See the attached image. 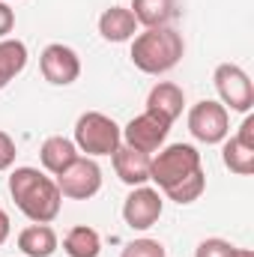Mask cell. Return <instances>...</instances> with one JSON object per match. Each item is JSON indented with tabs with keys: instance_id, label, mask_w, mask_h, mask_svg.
I'll use <instances>...</instances> for the list:
<instances>
[{
	"instance_id": "obj_1",
	"label": "cell",
	"mask_w": 254,
	"mask_h": 257,
	"mask_svg": "<svg viewBox=\"0 0 254 257\" xmlns=\"http://www.w3.org/2000/svg\"><path fill=\"white\" fill-rule=\"evenodd\" d=\"M9 194L33 224H51L60 215L63 194L57 183L45 177L39 168H15L9 177Z\"/></svg>"
},
{
	"instance_id": "obj_2",
	"label": "cell",
	"mask_w": 254,
	"mask_h": 257,
	"mask_svg": "<svg viewBox=\"0 0 254 257\" xmlns=\"http://www.w3.org/2000/svg\"><path fill=\"white\" fill-rule=\"evenodd\" d=\"M186 42L174 27H150L132 39V63L147 75H165L183 60Z\"/></svg>"
},
{
	"instance_id": "obj_3",
	"label": "cell",
	"mask_w": 254,
	"mask_h": 257,
	"mask_svg": "<svg viewBox=\"0 0 254 257\" xmlns=\"http://www.w3.org/2000/svg\"><path fill=\"white\" fill-rule=\"evenodd\" d=\"M197 174H203V165H200V153L191 144H171L159 150L156 159H150V180L165 194Z\"/></svg>"
},
{
	"instance_id": "obj_4",
	"label": "cell",
	"mask_w": 254,
	"mask_h": 257,
	"mask_svg": "<svg viewBox=\"0 0 254 257\" xmlns=\"http://www.w3.org/2000/svg\"><path fill=\"white\" fill-rule=\"evenodd\" d=\"M75 147L81 150V153H87L90 159H96V156H114V150L123 144V138H120V126L108 117V114H102V111H87V114H81L78 117V123H75Z\"/></svg>"
},
{
	"instance_id": "obj_5",
	"label": "cell",
	"mask_w": 254,
	"mask_h": 257,
	"mask_svg": "<svg viewBox=\"0 0 254 257\" xmlns=\"http://www.w3.org/2000/svg\"><path fill=\"white\" fill-rule=\"evenodd\" d=\"M215 90L221 96V105L239 114H248L254 108V84L248 78V72L236 63H221L212 72Z\"/></svg>"
},
{
	"instance_id": "obj_6",
	"label": "cell",
	"mask_w": 254,
	"mask_h": 257,
	"mask_svg": "<svg viewBox=\"0 0 254 257\" xmlns=\"http://www.w3.org/2000/svg\"><path fill=\"white\" fill-rule=\"evenodd\" d=\"M189 132L191 138H197L200 144H221L230 135V114L221 102L203 99L197 105H191L189 111Z\"/></svg>"
},
{
	"instance_id": "obj_7",
	"label": "cell",
	"mask_w": 254,
	"mask_h": 257,
	"mask_svg": "<svg viewBox=\"0 0 254 257\" xmlns=\"http://www.w3.org/2000/svg\"><path fill=\"white\" fill-rule=\"evenodd\" d=\"M54 183H57L60 194L69 197V200H90L102 189V168L96 165V159H90V156L81 159L78 156Z\"/></svg>"
},
{
	"instance_id": "obj_8",
	"label": "cell",
	"mask_w": 254,
	"mask_h": 257,
	"mask_svg": "<svg viewBox=\"0 0 254 257\" xmlns=\"http://www.w3.org/2000/svg\"><path fill=\"white\" fill-rule=\"evenodd\" d=\"M168 132H171V123H168V120H162V117L144 111V114H138L135 120H129L126 128H120V138H123L126 147H132V150L150 156V153L162 150Z\"/></svg>"
},
{
	"instance_id": "obj_9",
	"label": "cell",
	"mask_w": 254,
	"mask_h": 257,
	"mask_svg": "<svg viewBox=\"0 0 254 257\" xmlns=\"http://www.w3.org/2000/svg\"><path fill=\"white\" fill-rule=\"evenodd\" d=\"M39 69H42V78H45L48 84H54V87H69V84H75L78 75H81V60H78V54H75L69 45L51 42V45L42 51V57H39Z\"/></svg>"
},
{
	"instance_id": "obj_10",
	"label": "cell",
	"mask_w": 254,
	"mask_h": 257,
	"mask_svg": "<svg viewBox=\"0 0 254 257\" xmlns=\"http://www.w3.org/2000/svg\"><path fill=\"white\" fill-rule=\"evenodd\" d=\"M123 218L132 230H150L162 218V194L150 186H135L123 203Z\"/></svg>"
},
{
	"instance_id": "obj_11",
	"label": "cell",
	"mask_w": 254,
	"mask_h": 257,
	"mask_svg": "<svg viewBox=\"0 0 254 257\" xmlns=\"http://www.w3.org/2000/svg\"><path fill=\"white\" fill-rule=\"evenodd\" d=\"M183 108H186V93L174 81H159L147 96V111L168 120V123H174L183 114Z\"/></svg>"
},
{
	"instance_id": "obj_12",
	"label": "cell",
	"mask_w": 254,
	"mask_h": 257,
	"mask_svg": "<svg viewBox=\"0 0 254 257\" xmlns=\"http://www.w3.org/2000/svg\"><path fill=\"white\" fill-rule=\"evenodd\" d=\"M114 171H117V177L126 183V186H144L147 180H150V159L153 156H147V153H138V150H132L126 144H120L117 150H114Z\"/></svg>"
},
{
	"instance_id": "obj_13",
	"label": "cell",
	"mask_w": 254,
	"mask_h": 257,
	"mask_svg": "<svg viewBox=\"0 0 254 257\" xmlns=\"http://www.w3.org/2000/svg\"><path fill=\"white\" fill-rule=\"evenodd\" d=\"M99 33L108 42H129L138 33V21L126 6H111L99 15Z\"/></svg>"
},
{
	"instance_id": "obj_14",
	"label": "cell",
	"mask_w": 254,
	"mask_h": 257,
	"mask_svg": "<svg viewBox=\"0 0 254 257\" xmlns=\"http://www.w3.org/2000/svg\"><path fill=\"white\" fill-rule=\"evenodd\" d=\"M39 159H42V168L48 174L60 177L66 168L78 159V147H75V141H69L63 135H51V138H45V144L39 150Z\"/></svg>"
},
{
	"instance_id": "obj_15",
	"label": "cell",
	"mask_w": 254,
	"mask_h": 257,
	"mask_svg": "<svg viewBox=\"0 0 254 257\" xmlns=\"http://www.w3.org/2000/svg\"><path fill=\"white\" fill-rule=\"evenodd\" d=\"M18 248L27 257H51L57 251V233L48 224H30L18 233Z\"/></svg>"
},
{
	"instance_id": "obj_16",
	"label": "cell",
	"mask_w": 254,
	"mask_h": 257,
	"mask_svg": "<svg viewBox=\"0 0 254 257\" xmlns=\"http://www.w3.org/2000/svg\"><path fill=\"white\" fill-rule=\"evenodd\" d=\"M132 15L138 24L150 27H168V21L177 15L174 0H132Z\"/></svg>"
},
{
	"instance_id": "obj_17",
	"label": "cell",
	"mask_w": 254,
	"mask_h": 257,
	"mask_svg": "<svg viewBox=\"0 0 254 257\" xmlns=\"http://www.w3.org/2000/svg\"><path fill=\"white\" fill-rule=\"evenodd\" d=\"M27 66V45L21 39H0V90L9 87Z\"/></svg>"
},
{
	"instance_id": "obj_18",
	"label": "cell",
	"mask_w": 254,
	"mask_h": 257,
	"mask_svg": "<svg viewBox=\"0 0 254 257\" xmlns=\"http://www.w3.org/2000/svg\"><path fill=\"white\" fill-rule=\"evenodd\" d=\"M221 159H224V168L233 171L236 177H251L254 174V147L245 144V141H239L236 135L233 138H224Z\"/></svg>"
},
{
	"instance_id": "obj_19",
	"label": "cell",
	"mask_w": 254,
	"mask_h": 257,
	"mask_svg": "<svg viewBox=\"0 0 254 257\" xmlns=\"http://www.w3.org/2000/svg\"><path fill=\"white\" fill-rule=\"evenodd\" d=\"M63 251L69 257H99V251H102V239H99V233H96L93 227L78 224V227H72V230L66 233Z\"/></svg>"
},
{
	"instance_id": "obj_20",
	"label": "cell",
	"mask_w": 254,
	"mask_h": 257,
	"mask_svg": "<svg viewBox=\"0 0 254 257\" xmlns=\"http://www.w3.org/2000/svg\"><path fill=\"white\" fill-rule=\"evenodd\" d=\"M120 257H168V251L159 239H135L123 248Z\"/></svg>"
},
{
	"instance_id": "obj_21",
	"label": "cell",
	"mask_w": 254,
	"mask_h": 257,
	"mask_svg": "<svg viewBox=\"0 0 254 257\" xmlns=\"http://www.w3.org/2000/svg\"><path fill=\"white\" fill-rule=\"evenodd\" d=\"M233 248H236V245H230L227 239L212 236V239H203V242L197 245L194 257H233Z\"/></svg>"
},
{
	"instance_id": "obj_22",
	"label": "cell",
	"mask_w": 254,
	"mask_h": 257,
	"mask_svg": "<svg viewBox=\"0 0 254 257\" xmlns=\"http://www.w3.org/2000/svg\"><path fill=\"white\" fill-rule=\"evenodd\" d=\"M15 141L0 128V171H9L12 168V162H15Z\"/></svg>"
},
{
	"instance_id": "obj_23",
	"label": "cell",
	"mask_w": 254,
	"mask_h": 257,
	"mask_svg": "<svg viewBox=\"0 0 254 257\" xmlns=\"http://www.w3.org/2000/svg\"><path fill=\"white\" fill-rule=\"evenodd\" d=\"M15 27V12L9 9V3L0 0V39H6V33H12Z\"/></svg>"
},
{
	"instance_id": "obj_24",
	"label": "cell",
	"mask_w": 254,
	"mask_h": 257,
	"mask_svg": "<svg viewBox=\"0 0 254 257\" xmlns=\"http://www.w3.org/2000/svg\"><path fill=\"white\" fill-rule=\"evenodd\" d=\"M236 138L254 147V117H251V114H248V117L242 120V126H239V132H236Z\"/></svg>"
},
{
	"instance_id": "obj_25",
	"label": "cell",
	"mask_w": 254,
	"mask_h": 257,
	"mask_svg": "<svg viewBox=\"0 0 254 257\" xmlns=\"http://www.w3.org/2000/svg\"><path fill=\"white\" fill-rule=\"evenodd\" d=\"M9 239V215H6V209L0 206V245Z\"/></svg>"
},
{
	"instance_id": "obj_26",
	"label": "cell",
	"mask_w": 254,
	"mask_h": 257,
	"mask_svg": "<svg viewBox=\"0 0 254 257\" xmlns=\"http://www.w3.org/2000/svg\"><path fill=\"white\" fill-rule=\"evenodd\" d=\"M233 257H254L251 248H233Z\"/></svg>"
}]
</instances>
